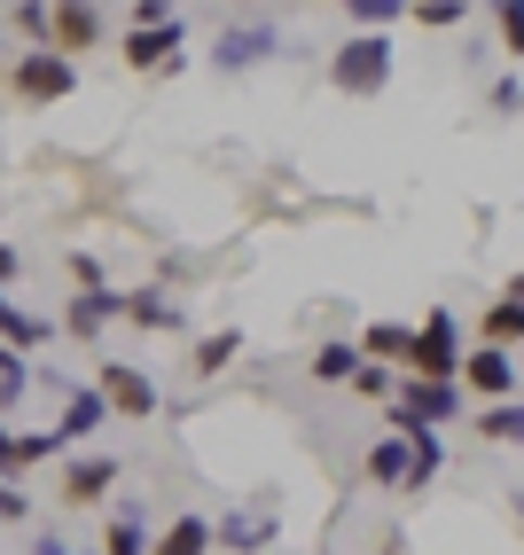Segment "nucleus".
<instances>
[{"mask_svg": "<svg viewBox=\"0 0 524 555\" xmlns=\"http://www.w3.org/2000/svg\"><path fill=\"white\" fill-rule=\"evenodd\" d=\"M477 345H494V352H516V345H524V306L494 289V298H485V313H477Z\"/></svg>", "mask_w": 524, "mask_h": 555, "instance_id": "a211bd4d", "label": "nucleus"}, {"mask_svg": "<svg viewBox=\"0 0 524 555\" xmlns=\"http://www.w3.org/2000/svg\"><path fill=\"white\" fill-rule=\"evenodd\" d=\"M0 48H9V24H0Z\"/></svg>", "mask_w": 524, "mask_h": 555, "instance_id": "58836bf2", "label": "nucleus"}, {"mask_svg": "<svg viewBox=\"0 0 524 555\" xmlns=\"http://www.w3.org/2000/svg\"><path fill=\"white\" fill-rule=\"evenodd\" d=\"M345 16H353V31H392L407 16V0H345Z\"/></svg>", "mask_w": 524, "mask_h": 555, "instance_id": "a878e982", "label": "nucleus"}, {"mask_svg": "<svg viewBox=\"0 0 524 555\" xmlns=\"http://www.w3.org/2000/svg\"><path fill=\"white\" fill-rule=\"evenodd\" d=\"M94 391H102V406H110V423H149L157 415V384H149V367H133V360H102L94 367Z\"/></svg>", "mask_w": 524, "mask_h": 555, "instance_id": "423d86ee", "label": "nucleus"}, {"mask_svg": "<svg viewBox=\"0 0 524 555\" xmlns=\"http://www.w3.org/2000/svg\"><path fill=\"white\" fill-rule=\"evenodd\" d=\"M399 438L416 447V493L438 486V477H446V438H438V430H399Z\"/></svg>", "mask_w": 524, "mask_h": 555, "instance_id": "b1692460", "label": "nucleus"}, {"mask_svg": "<svg viewBox=\"0 0 524 555\" xmlns=\"http://www.w3.org/2000/svg\"><path fill=\"white\" fill-rule=\"evenodd\" d=\"M48 48H55L63 63H79V55L110 48V16L87 9V0H63V9H48Z\"/></svg>", "mask_w": 524, "mask_h": 555, "instance_id": "6e6552de", "label": "nucleus"}, {"mask_svg": "<svg viewBox=\"0 0 524 555\" xmlns=\"http://www.w3.org/2000/svg\"><path fill=\"white\" fill-rule=\"evenodd\" d=\"M71 282H79V289H110V274H102L94 250H71Z\"/></svg>", "mask_w": 524, "mask_h": 555, "instance_id": "473e14b6", "label": "nucleus"}, {"mask_svg": "<svg viewBox=\"0 0 524 555\" xmlns=\"http://www.w3.org/2000/svg\"><path fill=\"white\" fill-rule=\"evenodd\" d=\"M407 345H416V321H368L360 328V360H376V367H407Z\"/></svg>", "mask_w": 524, "mask_h": 555, "instance_id": "6ab92c4d", "label": "nucleus"}, {"mask_svg": "<svg viewBox=\"0 0 524 555\" xmlns=\"http://www.w3.org/2000/svg\"><path fill=\"white\" fill-rule=\"evenodd\" d=\"M48 337H55V321H48V313H24V306L9 298V289H0V345L31 360V352H40Z\"/></svg>", "mask_w": 524, "mask_h": 555, "instance_id": "f3484780", "label": "nucleus"}, {"mask_svg": "<svg viewBox=\"0 0 524 555\" xmlns=\"http://www.w3.org/2000/svg\"><path fill=\"white\" fill-rule=\"evenodd\" d=\"M353 391H360V399H376V406H392V399H399V367H376V360H360Z\"/></svg>", "mask_w": 524, "mask_h": 555, "instance_id": "bb28decb", "label": "nucleus"}, {"mask_svg": "<svg viewBox=\"0 0 524 555\" xmlns=\"http://www.w3.org/2000/svg\"><path fill=\"white\" fill-rule=\"evenodd\" d=\"M118 306H126V289H79V298L63 306V337L94 345L102 328H118Z\"/></svg>", "mask_w": 524, "mask_h": 555, "instance_id": "4468645a", "label": "nucleus"}, {"mask_svg": "<svg viewBox=\"0 0 524 555\" xmlns=\"http://www.w3.org/2000/svg\"><path fill=\"white\" fill-rule=\"evenodd\" d=\"M118 63L126 70H180V63H189V31H180V16L157 9V0H141V9L126 16V31H118Z\"/></svg>", "mask_w": 524, "mask_h": 555, "instance_id": "f257e3e1", "label": "nucleus"}, {"mask_svg": "<svg viewBox=\"0 0 524 555\" xmlns=\"http://www.w3.org/2000/svg\"><path fill=\"white\" fill-rule=\"evenodd\" d=\"M31 516V493L24 486H0V525H24Z\"/></svg>", "mask_w": 524, "mask_h": 555, "instance_id": "f704fd0d", "label": "nucleus"}, {"mask_svg": "<svg viewBox=\"0 0 524 555\" xmlns=\"http://www.w3.org/2000/svg\"><path fill=\"white\" fill-rule=\"evenodd\" d=\"M149 540H157V532H149L133 508H118V516L102 525V555H149Z\"/></svg>", "mask_w": 524, "mask_h": 555, "instance_id": "5701e85b", "label": "nucleus"}, {"mask_svg": "<svg viewBox=\"0 0 524 555\" xmlns=\"http://www.w3.org/2000/svg\"><path fill=\"white\" fill-rule=\"evenodd\" d=\"M267 55H282V31H274L267 16H251V24H228V31L212 40V70H228V79H235V70H258Z\"/></svg>", "mask_w": 524, "mask_h": 555, "instance_id": "1a4fd4ad", "label": "nucleus"}, {"mask_svg": "<svg viewBox=\"0 0 524 555\" xmlns=\"http://www.w3.org/2000/svg\"><path fill=\"white\" fill-rule=\"evenodd\" d=\"M306 376H314V384H353V376H360V345H345V337H329V345H314V360H306Z\"/></svg>", "mask_w": 524, "mask_h": 555, "instance_id": "4be33fe9", "label": "nucleus"}, {"mask_svg": "<svg viewBox=\"0 0 524 555\" xmlns=\"http://www.w3.org/2000/svg\"><path fill=\"white\" fill-rule=\"evenodd\" d=\"M509 516H516V525H524V486H516V493H509Z\"/></svg>", "mask_w": 524, "mask_h": 555, "instance_id": "4c0bfd02", "label": "nucleus"}, {"mask_svg": "<svg viewBox=\"0 0 524 555\" xmlns=\"http://www.w3.org/2000/svg\"><path fill=\"white\" fill-rule=\"evenodd\" d=\"M16 274H24V250H16V243H0V289H9Z\"/></svg>", "mask_w": 524, "mask_h": 555, "instance_id": "c9c22d12", "label": "nucleus"}, {"mask_svg": "<svg viewBox=\"0 0 524 555\" xmlns=\"http://www.w3.org/2000/svg\"><path fill=\"white\" fill-rule=\"evenodd\" d=\"M494 40H501V55L524 63V0H501V9H494Z\"/></svg>", "mask_w": 524, "mask_h": 555, "instance_id": "cd10ccee", "label": "nucleus"}, {"mask_svg": "<svg viewBox=\"0 0 524 555\" xmlns=\"http://www.w3.org/2000/svg\"><path fill=\"white\" fill-rule=\"evenodd\" d=\"M235 352H243V328H235V321H228V328H204V337L189 345V376H196V384L228 376V367H235Z\"/></svg>", "mask_w": 524, "mask_h": 555, "instance_id": "dca6fc26", "label": "nucleus"}, {"mask_svg": "<svg viewBox=\"0 0 524 555\" xmlns=\"http://www.w3.org/2000/svg\"><path fill=\"white\" fill-rule=\"evenodd\" d=\"M462 321H455V306H431L423 321H416V345H407V367L399 376H423V384H455L462 376Z\"/></svg>", "mask_w": 524, "mask_h": 555, "instance_id": "f03ea898", "label": "nucleus"}, {"mask_svg": "<svg viewBox=\"0 0 524 555\" xmlns=\"http://www.w3.org/2000/svg\"><path fill=\"white\" fill-rule=\"evenodd\" d=\"M71 87H79V63H63L55 48H24V55H9V94H16L24 109H55Z\"/></svg>", "mask_w": 524, "mask_h": 555, "instance_id": "20e7f679", "label": "nucleus"}, {"mask_svg": "<svg viewBox=\"0 0 524 555\" xmlns=\"http://www.w3.org/2000/svg\"><path fill=\"white\" fill-rule=\"evenodd\" d=\"M55 399H63V415H55V447H63V454H71V447H87V438H102L110 406H102L94 384H63Z\"/></svg>", "mask_w": 524, "mask_h": 555, "instance_id": "ddd939ff", "label": "nucleus"}, {"mask_svg": "<svg viewBox=\"0 0 524 555\" xmlns=\"http://www.w3.org/2000/svg\"><path fill=\"white\" fill-rule=\"evenodd\" d=\"M149 555H212V516H172V525L149 540Z\"/></svg>", "mask_w": 524, "mask_h": 555, "instance_id": "aec40b11", "label": "nucleus"}, {"mask_svg": "<svg viewBox=\"0 0 524 555\" xmlns=\"http://www.w3.org/2000/svg\"><path fill=\"white\" fill-rule=\"evenodd\" d=\"M485 109H494V118H524V79H494L485 87Z\"/></svg>", "mask_w": 524, "mask_h": 555, "instance_id": "7c9ffc66", "label": "nucleus"}, {"mask_svg": "<svg viewBox=\"0 0 524 555\" xmlns=\"http://www.w3.org/2000/svg\"><path fill=\"white\" fill-rule=\"evenodd\" d=\"M0 24H9L16 40H31V48H48V9H40V0H24V9H9Z\"/></svg>", "mask_w": 524, "mask_h": 555, "instance_id": "c85d7f7f", "label": "nucleus"}, {"mask_svg": "<svg viewBox=\"0 0 524 555\" xmlns=\"http://www.w3.org/2000/svg\"><path fill=\"white\" fill-rule=\"evenodd\" d=\"M368 486L376 493H416V447H407L399 430H384L376 447H368Z\"/></svg>", "mask_w": 524, "mask_h": 555, "instance_id": "2eb2a0df", "label": "nucleus"}, {"mask_svg": "<svg viewBox=\"0 0 524 555\" xmlns=\"http://www.w3.org/2000/svg\"><path fill=\"white\" fill-rule=\"evenodd\" d=\"M118 477H126L118 454H71V462L55 469V501H63V508H102Z\"/></svg>", "mask_w": 524, "mask_h": 555, "instance_id": "0eeeda50", "label": "nucleus"}, {"mask_svg": "<svg viewBox=\"0 0 524 555\" xmlns=\"http://www.w3.org/2000/svg\"><path fill=\"white\" fill-rule=\"evenodd\" d=\"M24 391H31V360L0 345V423H9L16 406H24Z\"/></svg>", "mask_w": 524, "mask_h": 555, "instance_id": "393cba45", "label": "nucleus"}, {"mask_svg": "<svg viewBox=\"0 0 524 555\" xmlns=\"http://www.w3.org/2000/svg\"><path fill=\"white\" fill-rule=\"evenodd\" d=\"M462 399H477V406H501V399H516V352H494V345H477V352H462Z\"/></svg>", "mask_w": 524, "mask_h": 555, "instance_id": "9d476101", "label": "nucleus"}, {"mask_svg": "<svg viewBox=\"0 0 524 555\" xmlns=\"http://www.w3.org/2000/svg\"><path fill=\"white\" fill-rule=\"evenodd\" d=\"M63 447H55V430H16V462H24V477L40 469V462H55Z\"/></svg>", "mask_w": 524, "mask_h": 555, "instance_id": "c756f323", "label": "nucleus"}, {"mask_svg": "<svg viewBox=\"0 0 524 555\" xmlns=\"http://www.w3.org/2000/svg\"><path fill=\"white\" fill-rule=\"evenodd\" d=\"M501 298H516V306H524V267H516V274L501 282Z\"/></svg>", "mask_w": 524, "mask_h": 555, "instance_id": "e433bc0d", "label": "nucleus"}, {"mask_svg": "<svg viewBox=\"0 0 524 555\" xmlns=\"http://www.w3.org/2000/svg\"><path fill=\"white\" fill-rule=\"evenodd\" d=\"M462 415V384H423V376H399V399L384 406L392 430H438Z\"/></svg>", "mask_w": 524, "mask_h": 555, "instance_id": "39448f33", "label": "nucleus"}, {"mask_svg": "<svg viewBox=\"0 0 524 555\" xmlns=\"http://www.w3.org/2000/svg\"><path fill=\"white\" fill-rule=\"evenodd\" d=\"M212 547H228V555H267L274 547V493H258V508L243 516H212Z\"/></svg>", "mask_w": 524, "mask_h": 555, "instance_id": "f8f14e48", "label": "nucleus"}, {"mask_svg": "<svg viewBox=\"0 0 524 555\" xmlns=\"http://www.w3.org/2000/svg\"><path fill=\"white\" fill-rule=\"evenodd\" d=\"M485 447H524V399H501V406H477V423H470Z\"/></svg>", "mask_w": 524, "mask_h": 555, "instance_id": "412c9836", "label": "nucleus"}, {"mask_svg": "<svg viewBox=\"0 0 524 555\" xmlns=\"http://www.w3.org/2000/svg\"><path fill=\"white\" fill-rule=\"evenodd\" d=\"M329 87L345 102H376L392 87V40L384 31H353V40L329 55Z\"/></svg>", "mask_w": 524, "mask_h": 555, "instance_id": "7ed1b4c3", "label": "nucleus"}, {"mask_svg": "<svg viewBox=\"0 0 524 555\" xmlns=\"http://www.w3.org/2000/svg\"><path fill=\"white\" fill-rule=\"evenodd\" d=\"M470 9H462V0H423V9H416V24H431V31H455Z\"/></svg>", "mask_w": 524, "mask_h": 555, "instance_id": "2f4dec72", "label": "nucleus"}, {"mask_svg": "<svg viewBox=\"0 0 524 555\" xmlns=\"http://www.w3.org/2000/svg\"><path fill=\"white\" fill-rule=\"evenodd\" d=\"M0 486H24V462H16V430L0 423Z\"/></svg>", "mask_w": 524, "mask_h": 555, "instance_id": "72a5a7b5", "label": "nucleus"}, {"mask_svg": "<svg viewBox=\"0 0 524 555\" xmlns=\"http://www.w3.org/2000/svg\"><path fill=\"white\" fill-rule=\"evenodd\" d=\"M118 321H126V328H141V337H180V328H189V306H180L165 282H149V289H126Z\"/></svg>", "mask_w": 524, "mask_h": 555, "instance_id": "9b49d317", "label": "nucleus"}]
</instances>
